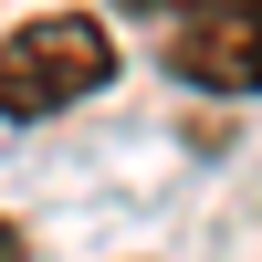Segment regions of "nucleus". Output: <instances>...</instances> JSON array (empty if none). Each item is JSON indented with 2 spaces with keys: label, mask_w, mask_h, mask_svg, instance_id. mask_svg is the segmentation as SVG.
Here are the masks:
<instances>
[{
  "label": "nucleus",
  "mask_w": 262,
  "mask_h": 262,
  "mask_svg": "<svg viewBox=\"0 0 262 262\" xmlns=\"http://www.w3.org/2000/svg\"><path fill=\"white\" fill-rule=\"evenodd\" d=\"M158 63L179 84H200V95H262V0L210 11V21H179L158 42Z\"/></svg>",
  "instance_id": "nucleus-2"
},
{
  "label": "nucleus",
  "mask_w": 262,
  "mask_h": 262,
  "mask_svg": "<svg viewBox=\"0 0 262 262\" xmlns=\"http://www.w3.org/2000/svg\"><path fill=\"white\" fill-rule=\"evenodd\" d=\"M0 262H32V231L21 221H0Z\"/></svg>",
  "instance_id": "nucleus-4"
},
{
  "label": "nucleus",
  "mask_w": 262,
  "mask_h": 262,
  "mask_svg": "<svg viewBox=\"0 0 262 262\" xmlns=\"http://www.w3.org/2000/svg\"><path fill=\"white\" fill-rule=\"evenodd\" d=\"M116 84V21L95 11H32L21 32H0V126L74 116Z\"/></svg>",
  "instance_id": "nucleus-1"
},
{
  "label": "nucleus",
  "mask_w": 262,
  "mask_h": 262,
  "mask_svg": "<svg viewBox=\"0 0 262 262\" xmlns=\"http://www.w3.org/2000/svg\"><path fill=\"white\" fill-rule=\"evenodd\" d=\"M126 21H158V32H179V21H210V11H242V0H116Z\"/></svg>",
  "instance_id": "nucleus-3"
}]
</instances>
